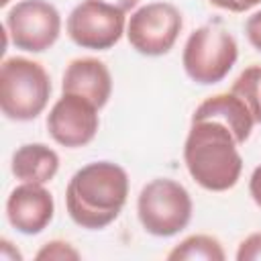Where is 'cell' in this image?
I'll return each mask as SVG.
<instances>
[{
	"label": "cell",
	"mask_w": 261,
	"mask_h": 261,
	"mask_svg": "<svg viewBox=\"0 0 261 261\" xmlns=\"http://www.w3.org/2000/svg\"><path fill=\"white\" fill-rule=\"evenodd\" d=\"M237 261H261V232L249 234L237 249Z\"/></svg>",
	"instance_id": "obj_17"
},
{
	"label": "cell",
	"mask_w": 261,
	"mask_h": 261,
	"mask_svg": "<svg viewBox=\"0 0 261 261\" xmlns=\"http://www.w3.org/2000/svg\"><path fill=\"white\" fill-rule=\"evenodd\" d=\"M210 4L224 8V10H230V12H245V10L261 4V0H210Z\"/></svg>",
	"instance_id": "obj_19"
},
{
	"label": "cell",
	"mask_w": 261,
	"mask_h": 261,
	"mask_svg": "<svg viewBox=\"0 0 261 261\" xmlns=\"http://www.w3.org/2000/svg\"><path fill=\"white\" fill-rule=\"evenodd\" d=\"M124 27V12L98 0L80 2L67 16V35L84 49H110L120 41Z\"/></svg>",
	"instance_id": "obj_8"
},
{
	"label": "cell",
	"mask_w": 261,
	"mask_h": 261,
	"mask_svg": "<svg viewBox=\"0 0 261 261\" xmlns=\"http://www.w3.org/2000/svg\"><path fill=\"white\" fill-rule=\"evenodd\" d=\"M35 259L37 261H77L80 253L65 241H49L37 251Z\"/></svg>",
	"instance_id": "obj_16"
},
{
	"label": "cell",
	"mask_w": 261,
	"mask_h": 261,
	"mask_svg": "<svg viewBox=\"0 0 261 261\" xmlns=\"http://www.w3.org/2000/svg\"><path fill=\"white\" fill-rule=\"evenodd\" d=\"M249 192H251V198L255 200V204L261 208V165L253 169L251 173V179H249Z\"/></svg>",
	"instance_id": "obj_20"
},
{
	"label": "cell",
	"mask_w": 261,
	"mask_h": 261,
	"mask_svg": "<svg viewBox=\"0 0 261 261\" xmlns=\"http://www.w3.org/2000/svg\"><path fill=\"white\" fill-rule=\"evenodd\" d=\"M234 135L218 120H192L184 161L192 179L210 192L230 190L243 171V157L239 153Z\"/></svg>",
	"instance_id": "obj_2"
},
{
	"label": "cell",
	"mask_w": 261,
	"mask_h": 261,
	"mask_svg": "<svg viewBox=\"0 0 261 261\" xmlns=\"http://www.w3.org/2000/svg\"><path fill=\"white\" fill-rule=\"evenodd\" d=\"M239 47L234 37L218 22L204 24L190 33L181 63L190 80L196 84H216L228 75L232 65L237 63Z\"/></svg>",
	"instance_id": "obj_4"
},
{
	"label": "cell",
	"mask_w": 261,
	"mask_h": 261,
	"mask_svg": "<svg viewBox=\"0 0 261 261\" xmlns=\"http://www.w3.org/2000/svg\"><path fill=\"white\" fill-rule=\"evenodd\" d=\"M55 202L43 184H20L6 200V218L22 234H39L53 220Z\"/></svg>",
	"instance_id": "obj_10"
},
{
	"label": "cell",
	"mask_w": 261,
	"mask_h": 261,
	"mask_svg": "<svg viewBox=\"0 0 261 261\" xmlns=\"http://www.w3.org/2000/svg\"><path fill=\"white\" fill-rule=\"evenodd\" d=\"M181 12L169 2H149L137 8L126 24V39L135 51L147 57L165 55L181 31Z\"/></svg>",
	"instance_id": "obj_6"
},
{
	"label": "cell",
	"mask_w": 261,
	"mask_h": 261,
	"mask_svg": "<svg viewBox=\"0 0 261 261\" xmlns=\"http://www.w3.org/2000/svg\"><path fill=\"white\" fill-rule=\"evenodd\" d=\"M8 2H10V0H0V6H6Z\"/></svg>",
	"instance_id": "obj_23"
},
{
	"label": "cell",
	"mask_w": 261,
	"mask_h": 261,
	"mask_svg": "<svg viewBox=\"0 0 261 261\" xmlns=\"http://www.w3.org/2000/svg\"><path fill=\"white\" fill-rule=\"evenodd\" d=\"M126 196V171L112 161H94L71 175L65 190V206L75 224L100 230L118 218Z\"/></svg>",
	"instance_id": "obj_1"
},
{
	"label": "cell",
	"mask_w": 261,
	"mask_h": 261,
	"mask_svg": "<svg viewBox=\"0 0 261 261\" xmlns=\"http://www.w3.org/2000/svg\"><path fill=\"white\" fill-rule=\"evenodd\" d=\"M51 96L45 67L27 57H8L0 65V108L10 120L37 118Z\"/></svg>",
	"instance_id": "obj_3"
},
{
	"label": "cell",
	"mask_w": 261,
	"mask_h": 261,
	"mask_svg": "<svg viewBox=\"0 0 261 261\" xmlns=\"http://www.w3.org/2000/svg\"><path fill=\"white\" fill-rule=\"evenodd\" d=\"M6 31L16 49L41 53L61 33V16L47 0H20L6 14Z\"/></svg>",
	"instance_id": "obj_7"
},
{
	"label": "cell",
	"mask_w": 261,
	"mask_h": 261,
	"mask_svg": "<svg viewBox=\"0 0 261 261\" xmlns=\"http://www.w3.org/2000/svg\"><path fill=\"white\" fill-rule=\"evenodd\" d=\"M202 118H212L228 126V130L234 135L239 145H243L249 139L253 124H255L253 114L249 112L247 104L232 92L206 98L192 114V120H202Z\"/></svg>",
	"instance_id": "obj_12"
},
{
	"label": "cell",
	"mask_w": 261,
	"mask_h": 261,
	"mask_svg": "<svg viewBox=\"0 0 261 261\" xmlns=\"http://www.w3.org/2000/svg\"><path fill=\"white\" fill-rule=\"evenodd\" d=\"M245 33H247L249 43H251L257 51H261V10L255 12V14H251V16L247 18Z\"/></svg>",
	"instance_id": "obj_18"
},
{
	"label": "cell",
	"mask_w": 261,
	"mask_h": 261,
	"mask_svg": "<svg viewBox=\"0 0 261 261\" xmlns=\"http://www.w3.org/2000/svg\"><path fill=\"white\" fill-rule=\"evenodd\" d=\"M63 92L84 96L94 106L102 108L112 94V77L108 67L94 57L71 59L63 73Z\"/></svg>",
	"instance_id": "obj_11"
},
{
	"label": "cell",
	"mask_w": 261,
	"mask_h": 261,
	"mask_svg": "<svg viewBox=\"0 0 261 261\" xmlns=\"http://www.w3.org/2000/svg\"><path fill=\"white\" fill-rule=\"evenodd\" d=\"M0 259L2 261H20L22 259V255L18 253V249H14L12 247V243L10 241H2L0 243Z\"/></svg>",
	"instance_id": "obj_21"
},
{
	"label": "cell",
	"mask_w": 261,
	"mask_h": 261,
	"mask_svg": "<svg viewBox=\"0 0 261 261\" xmlns=\"http://www.w3.org/2000/svg\"><path fill=\"white\" fill-rule=\"evenodd\" d=\"M98 2L110 4V6H114V8L122 10V12H128V10H133V8L139 4V0H98Z\"/></svg>",
	"instance_id": "obj_22"
},
{
	"label": "cell",
	"mask_w": 261,
	"mask_h": 261,
	"mask_svg": "<svg viewBox=\"0 0 261 261\" xmlns=\"http://www.w3.org/2000/svg\"><path fill=\"white\" fill-rule=\"evenodd\" d=\"M232 94H237L253 114L255 124L261 122V65L247 67L232 84Z\"/></svg>",
	"instance_id": "obj_15"
},
{
	"label": "cell",
	"mask_w": 261,
	"mask_h": 261,
	"mask_svg": "<svg viewBox=\"0 0 261 261\" xmlns=\"http://www.w3.org/2000/svg\"><path fill=\"white\" fill-rule=\"evenodd\" d=\"M224 257L222 245L210 234H192L167 253L169 261H222Z\"/></svg>",
	"instance_id": "obj_14"
},
{
	"label": "cell",
	"mask_w": 261,
	"mask_h": 261,
	"mask_svg": "<svg viewBox=\"0 0 261 261\" xmlns=\"http://www.w3.org/2000/svg\"><path fill=\"white\" fill-rule=\"evenodd\" d=\"M59 169V155L43 145V143H29L14 151L12 155V173L16 179L24 184H47L55 177Z\"/></svg>",
	"instance_id": "obj_13"
},
{
	"label": "cell",
	"mask_w": 261,
	"mask_h": 261,
	"mask_svg": "<svg viewBox=\"0 0 261 261\" xmlns=\"http://www.w3.org/2000/svg\"><path fill=\"white\" fill-rule=\"evenodd\" d=\"M192 208L188 190L169 177H157L143 186L137 200L139 220L153 237H173L184 230L192 218Z\"/></svg>",
	"instance_id": "obj_5"
},
{
	"label": "cell",
	"mask_w": 261,
	"mask_h": 261,
	"mask_svg": "<svg viewBox=\"0 0 261 261\" xmlns=\"http://www.w3.org/2000/svg\"><path fill=\"white\" fill-rule=\"evenodd\" d=\"M98 106L77 94L63 92L47 116V130L61 147H84L98 133Z\"/></svg>",
	"instance_id": "obj_9"
}]
</instances>
